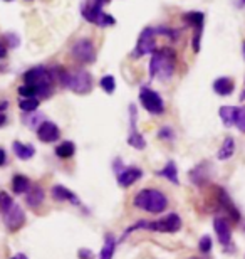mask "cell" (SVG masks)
I'll list each match as a JSON object with an SVG mask.
<instances>
[{"label": "cell", "instance_id": "cell-4", "mask_svg": "<svg viewBox=\"0 0 245 259\" xmlns=\"http://www.w3.org/2000/svg\"><path fill=\"white\" fill-rule=\"evenodd\" d=\"M139 229H148L153 232H166V234H175L181 229V219L178 214H168L163 219L158 221H139L138 224H133L129 229L124 232V236H128L129 232L139 231Z\"/></svg>", "mask_w": 245, "mask_h": 259}, {"label": "cell", "instance_id": "cell-25", "mask_svg": "<svg viewBox=\"0 0 245 259\" xmlns=\"http://www.w3.org/2000/svg\"><path fill=\"white\" fill-rule=\"evenodd\" d=\"M74 153H76V147L72 142H64V143H61L59 147H56V155L62 160L74 157Z\"/></svg>", "mask_w": 245, "mask_h": 259}, {"label": "cell", "instance_id": "cell-19", "mask_svg": "<svg viewBox=\"0 0 245 259\" xmlns=\"http://www.w3.org/2000/svg\"><path fill=\"white\" fill-rule=\"evenodd\" d=\"M233 153H235V140H233L232 137H227L225 140H223L220 150H218L217 158L222 160V162H225V160L233 157Z\"/></svg>", "mask_w": 245, "mask_h": 259}, {"label": "cell", "instance_id": "cell-23", "mask_svg": "<svg viewBox=\"0 0 245 259\" xmlns=\"http://www.w3.org/2000/svg\"><path fill=\"white\" fill-rule=\"evenodd\" d=\"M30 189V180L25 175H15L12 179V190L15 194H27Z\"/></svg>", "mask_w": 245, "mask_h": 259}, {"label": "cell", "instance_id": "cell-1", "mask_svg": "<svg viewBox=\"0 0 245 259\" xmlns=\"http://www.w3.org/2000/svg\"><path fill=\"white\" fill-rule=\"evenodd\" d=\"M175 66H176L175 51H171L168 48L156 49L153 53V58L150 61V76L168 81L170 77L173 76Z\"/></svg>", "mask_w": 245, "mask_h": 259}, {"label": "cell", "instance_id": "cell-14", "mask_svg": "<svg viewBox=\"0 0 245 259\" xmlns=\"http://www.w3.org/2000/svg\"><path fill=\"white\" fill-rule=\"evenodd\" d=\"M143 172L136 167H129V168H124L121 174L118 175V184L121 187H131L133 184H136L139 179H141Z\"/></svg>", "mask_w": 245, "mask_h": 259}, {"label": "cell", "instance_id": "cell-8", "mask_svg": "<svg viewBox=\"0 0 245 259\" xmlns=\"http://www.w3.org/2000/svg\"><path fill=\"white\" fill-rule=\"evenodd\" d=\"M156 29L153 27H146L141 30L136 42V48L131 53L133 58H141L144 54H153L156 51Z\"/></svg>", "mask_w": 245, "mask_h": 259}, {"label": "cell", "instance_id": "cell-43", "mask_svg": "<svg viewBox=\"0 0 245 259\" xmlns=\"http://www.w3.org/2000/svg\"><path fill=\"white\" fill-rule=\"evenodd\" d=\"M243 98H245V93H243V95H242V100H243Z\"/></svg>", "mask_w": 245, "mask_h": 259}, {"label": "cell", "instance_id": "cell-11", "mask_svg": "<svg viewBox=\"0 0 245 259\" xmlns=\"http://www.w3.org/2000/svg\"><path fill=\"white\" fill-rule=\"evenodd\" d=\"M213 229H215V234L218 237V242L222 246H228L232 242V227L230 222H228L225 217L217 215L213 219Z\"/></svg>", "mask_w": 245, "mask_h": 259}, {"label": "cell", "instance_id": "cell-5", "mask_svg": "<svg viewBox=\"0 0 245 259\" xmlns=\"http://www.w3.org/2000/svg\"><path fill=\"white\" fill-rule=\"evenodd\" d=\"M22 79H24V84L37 88V90L42 93V98H47L52 91V79H54V74H52V71H49L47 67L35 66L32 69H29L27 72H24Z\"/></svg>", "mask_w": 245, "mask_h": 259}, {"label": "cell", "instance_id": "cell-41", "mask_svg": "<svg viewBox=\"0 0 245 259\" xmlns=\"http://www.w3.org/2000/svg\"><path fill=\"white\" fill-rule=\"evenodd\" d=\"M101 2H103V4H108V2H109V0H101Z\"/></svg>", "mask_w": 245, "mask_h": 259}, {"label": "cell", "instance_id": "cell-36", "mask_svg": "<svg viewBox=\"0 0 245 259\" xmlns=\"http://www.w3.org/2000/svg\"><path fill=\"white\" fill-rule=\"evenodd\" d=\"M5 160H7V155H5V152H4V148H0V167L5 163Z\"/></svg>", "mask_w": 245, "mask_h": 259}, {"label": "cell", "instance_id": "cell-38", "mask_svg": "<svg viewBox=\"0 0 245 259\" xmlns=\"http://www.w3.org/2000/svg\"><path fill=\"white\" fill-rule=\"evenodd\" d=\"M10 259H27V256H25V254H22V252H20V254H15L14 257H10Z\"/></svg>", "mask_w": 245, "mask_h": 259}, {"label": "cell", "instance_id": "cell-9", "mask_svg": "<svg viewBox=\"0 0 245 259\" xmlns=\"http://www.w3.org/2000/svg\"><path fill=\"white\" fill-rule=\"evenodd\" d=\"M139 101H141L143 108L151 115H161L165 111V103L163 98H161L158 93L150 90V88H141L139 91Z\"/></svg>", "mask_w": 245, "mask_h": 259}, {"label": "cell", "instance_id": "cell-21", "mask_svg": "<svg viewBox=\"0 0 245 259\" xmlns=\"http://www.w3.org/2000/svg\"><path fill=\"white\" fill-rule=\"evenodd\" d=\"M161 177H165L166 180H170L171 184L178 185L180 184V179H178V170H176V163L175 162H168L165 165L163 168L160 170V172H156Z\"/></svg>", "mask_w": 245, "mask_h": 259}, {"label": "cell", "instance_id": "cell-22", "mask_svg": "<svg viewBox=\"0 0 245 259\" xmlns=\"http://www.w3.org/2000/svg\"><path fill=\"white\" fill-rule=\"evenodd\" d=\"M114 249H116V239H114L113 234H108L104 237V244L101 252H99V259H113Z\"/></svg>", "mask_w": 245, "mask_h": 259}, {"label": "cell", "instance_id": "cell-2", "mask_svg": "<svg viewBox=\"0 0 245 259\" xmlns=\"http://www.w3.org/2000/svg\"><path fill=\"white\" fill-rule=\"evenodd\" d=\"M57 77L61 84L67 90L77 93V95H87L92 90V76L84 69L66 71L62 67H57Z\"/></svg>", "mask_w": 245, "mask_h": 259}, {"label": "cell", "instance_id": "cell-10", "mask_svg": "<svg viewBox=\"0 0 245 259\" xmlns=\"http://www.w3.org/2000/svg\"><path fill=\"white\" fill-rule=\"evenodd\" d=\"M2 219H4L5 227L12 232L19 231L20 227H24V224H25V214L19 204H14L9 210H5L2 214Z\"/></svg>", "mask_w": 245, "mask_h": 259}, {"label": "cell", "instance_id": "cell-6", "mask_svg": "<svg viewBox=\"0 0 245 259\" xmlns=\"http://www.w3.org/2000/svg\"><path fill=\"white\" fill-rule=\"evenodd\" d=\"M103 5L101 0H84L81 5V14L87 22L96 24L99 27H111L116 24V19L104 12Z\"/></svg>", "mask_w": 245, "mask_h": 259}, {"label": "cell", "instance_id": "cell-32", "mask_svg": "<svg viewBox=\"0 0 245 259\" xmlns=\"http://www.w3.org/2000/svg\"><path fill=\"white\" fill-rule=\"evenodd\" d=\"M158 138H161V140H173L175 138V133H173V130H171L170 126H163L158 132Z\"/></svg>", "mask_w": 245, "mask_h": 259}, {"label": "cell", "instance_id": "cell-13", "mask_svg": "<svg viewBox=\"0 0 245 259\" xmlns=\"http://www.w3.org/2000/svg\"><path fill=\"white\" fill-rule=\"evenodd\" d=\"M59 137H61V130L52 121H42L37 128V138L44 143L57 142Z\"/></svg>", "mask_w": 245, "mask_h": 259}, {"label": "cell", "instance_id": "cell-42", "mask_svg": "<svg viewBox=\"0 0 245 259\" xmlns=\"http://www.w3.org/2000/svg\"><path fill=\"white\" fill-rule=\"evenodd\" d=\"M243 56H245V42H243Z\"/></svg>", "mask_w": 245, "mask_h": 259}, {"label": "cell", "instance_id": "cell-31", "mask_svg": "<svg viewBox=\"0 0 245 259\" xmlns=\"http://www.w3.org/2000/svg\"><path fill=\"white\" fill-rule=\"evenodd\" d=\"M4 39L7 40L9 48H12V49H17L19 46H20V39H19V35H17V34H14V32H7V34L4 35Z\"/></svg>", "mask_w": 245, "mask_h": 259}, {"label": "cell", "instance_id": "cell-30", "mask_svg": "<svg viewBox=\"0 0 245 259\" xmlns=\"http://www.w3.org/2000/svg\"><path fill=\"white\" fill-rule=\"evenodd\" d=\"M212 246H213V242L210 236H203L200 242H198V249H200V252H203V254H208V252L212 251Z\"/></svg>", "mask_w": 245, "mask_h": 259}, {"label": "cell", "instance_id": "cell-20", "mask_svg": "<svg viewBox=\"0 0 245 259\" xmlns=\"http://www.w3.org/2000/svg\"><path fill=\"white\" fill-rule=\"evenodd\" d=\"M12 148H14V153L17 155L20 160H30L35 155V148L32 147V145H25V143H20V142H14Z\"/></svg>", "mask_w": 245, "mask_h": 259}, {"label": "cell", "instance_id": "cell-27", "mask_svg": "<svg viewBox=\"0 0 245 259\" xmlns=\"http://www.w3.org/2000/svg\"><path fill=\"white\" fill-rule=\"evenodd\" d=\"M39 105H40L39 98H24V100H20L19 108L25 113H34L39 108Z\"/></svg>", "mask_w": 245, "mask_h": 259}, {"label": "cell", "instance_id": "cell-33", "mask_svg": "<svg viewBox=\"0 0 245 259\" xmlns=\"http://www.w3.org/2000/svg\"><path fill=\"white\" fill-rule=\"evenodd\" d=\"M235 126L240 130L242 133H245V106H242L240 110H238V118H237Z\"/></svg>", "mask_w": 245, "mask_h": 259}, {"label": "cell", "instance_id": "cell-28", "mask_svg": "<svg viewBox=\"0 0 245 259\" xmlns=\"http://www.w3.org/2000/svg\"><path fill=\"white\" fill-rule=\"evenodd\" d=\"M99 84H101L103 91L108 93V95H113L114 90H116V81H114V76H111V74L103 76L101 81H99Z\"/></svg>", "mask_w": 245, "mask_h": 259}, {"label": "cell", "instance_id": "cell-17", "mask_svg": "<svg viewBox=\"0 0 245 259\" xmlns=\"http://www.w3.org/2000/svg\"><path fill=\"white\" fill-rule=\"evenodd\" d=\"M44 189L39 187V185H34V187L29 189V192L25 194V202H27L29 207H32V209H37V207L44 202Z\"/></svg>", "mask_w": 245, "mask_h": 259}, {"label": "cell", "instance_id": "cell-3", "mask_svg": "<svg viewBox=\"0 0 245 259\" xmlns=\"http://www.w3.org/2000/svg\"><path fill=\"white\" fill-rule=\"evenodd\" d=\"M133 204L150 214H161L168 207V197L158 189H143L134 195Z\"/></svg>", "mask_w": 245, "mask_h": 259}, {"label": "cell", "instance_id": "cell-15", "mask_svg": "<svg viewBox=\"0 0 245 259\" xmlns=\"http://www.w3.org/2000/svg\"><path fill=\"white\" fill-rule=\"evenodd\" d=\"M51 194L56 200H59V202H71V204H74V205H79V199H77V195L72 192V190L66 189L64 185H54V187L51 189Z\"/></svg>", "mask_w": 245, "mask_h": 259}, {"label": "cell", "instance_id": "cell-24", "mask_svg": "<svg viewBox=\"0 0 245 259\" xmlns=\"http://www.w3.org/2000/svg\"><path fill=\"white\" fill-rule=\"evenodd\" d=\"M183 20L188 22L195 30H203V22H205V14L203 12H186L183 15Z\"/></svg>", "mask_w": 245, "mask_h": 259}, {"label": "cell", "instance_id": "cell-34", "mask_svg": "<svg viewBox=\"0 0 245 259\" xmlns=\"http://www.w3.org/2000/svg\"><path fill=\"white\" fill-rule=\"evenodd\" d=\"M9 103L7 101H2L0 103V126H4L7 123V115H5V110H7Z\"/></svg>", "mask_w": 245, "mask_h": 259}, {"label": "cell", "instance_id": "cell-7", "mask_svg": "<svg viewBox=\"0 0 245 259\" xmlns=\"http://www.w3.org/2000/svg\"><path fill=\"white\" fill-rule=\"evenodd\" d=\"M71 56L82 64H92L96 61V48L91 39H77L71 48Z\"/></svg>", "mask_w": 245, "mask_h": 259}, {"label": "cell", "instance_id": "cell-26", "mask_svg": "<svg viewBox=\"0 0 245 259\" xmlns=\"http://www.w3.org/2000/svg\"><path fill=\"white\" fill-rule=\"evenodd\" d=\"M128 143L131 145L133 148H136V150H143L144 147H146V142H144L143 135L139 133L136 128H131V133H129V138H128Z\"/></svg>", "mask_w": 245, "mask_h": 259}, {"label": "cell", "instance_id": "cell-45", "mask_svg": "<svg viewBox=\"0 0 245 259\" xmlns=\"http://www.w3.org/2000/svg\"><path fill=\"white\" fill-rule=\"evenodd\" d=\"M243 229H245V227H243Z\"/></svg>", "mask_w": 245, "mask_h": 259}, {"label": "cell", "instance_id": "cell-39", "mask_svg": "<svg viewBox=\"0 0 245 259\" xmlns=\"http://www.w3.org/2000/svg\"><path fill=\"white\" fill-rule=\"evenodd\" d=\"M238 5H240V7H243V5H245V0H240V2H238Z\"/></svg>", "mask_w": 245, "mask_h": 259}, {"label": "cell", "instance_id": "cell-40", "mask_svg": "<svg viewBox=\"0 0 245 259\" xmlns=\"http://www.w3.org/2000/svg\"><path fill=\"white\" fill-rule=\"evenodd\" d=\"M188 259H200V257H197V256H191V257H188Z\"/></svg>", "mask_w": 245, "mask_h": 259}, {"label": "cell", "instance_id": "cell-44", "mask_svg": "<svg viewBox=\"0 0 245 259\" xmlns=\"http://www.w3.org/2000/svg\"><path fill=\"white\" fill-rule=\"evenodd\" d=\"M5 2H12V0H5Z\"/></svg>", "mask_w": 245, "mask_h": 259}, {"label": "cell", "instance_id": "cell-12", "mask_svg": "<svg viewBox=\"0 0 245 259\" xmlns=\"http://www.w3.org/2000/svg\"><path fill=\"white\" fill-rule=\"evenodd\" d=\"M217 202H218V205H220V209L225 210L228 214V217H230L233 222L240 221V212L237 210V207L233 205L230 197H228V194L222 187H217Z\"/></svg>", "mask_w": 245, "mask_h": 259}, {"label": "cell", "instance_id": "cell-29", "mask_svg": "<svg viewBox=\"0 0 245 259\" xmlns=\"http://www.w3.org/2000/svg\"><path fill=\"white\" fill-rule=\"evenodd\" d=\"M14 204L15 202L12 200V197H10L7 192H0V212H2V214L5 210H9Z\"/></svg>", "mask_w": 245, "mask_h": 259}, {"label": "cell", "instance_id": "cell-37", "mask_svg": "<svg viewBox=\"0 0 245 259\" xmlns=\"http://www.w3.org/2000/svg\"><path fill=\"white\" fill-rule=\"evenodd\" d=\"M5 56H7V49H5V46L0 42V59H4Z\"/></svg>", "mask_w": 245, "mask_h": 259}, {"label": "cell", "instance_id": "cell-16", "mask_svg": "<svg viewBox=\"0 0 245 259\" xmlns=\"http://www.w3.org/2000/svg\"><path fill=\"white\" fill-rule=\"evenodd\" d=\"M233 90H235V82H233L232 77H218V79L213 81V91L217 93V95L220 96H228L232 95Z\"/></svg>", "mask_w": 245, "mask_h": 259}, {"label": "cell", "instance_id": "cell-18", "mask_svg": "<svg viewBox=\"0 0 245 259\" xmlns=\"http://www.w3.org/2000/svg\"><path fill=\"white\" fill-rule=\"evenodd\" d=\"M238 110L240 108L237 106H222L218 110V115H220V120L223 121L225 126H233L237 123V118H238Z\"/></svg>", "mask_w": 245, "mask_h": 259}, {"label": "cell", "instance_id": "cell-35", "mask_svg": "<svg viewBox=\"0 0 245 259\" xmlns=\"http://www.w3.org/2000/svg\"><path fill=\"white\" fill-rule=\"evenodd\" d=\"M77 257L79 259H94V254L89 249H79L77 251Z\"/></svg>", "mask_w": 245, "mask_h": 259}]
</instances>
